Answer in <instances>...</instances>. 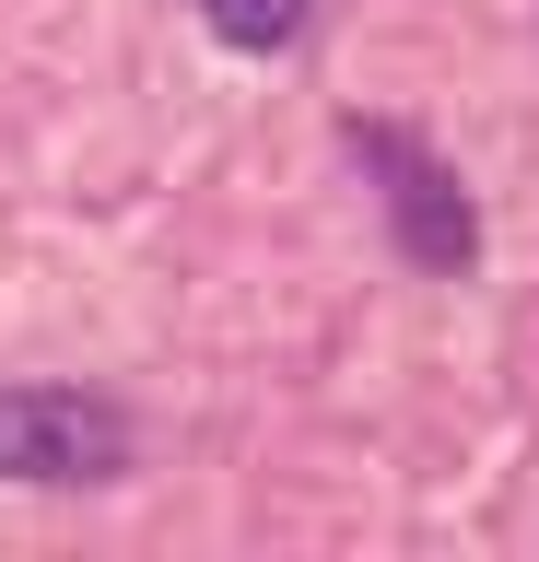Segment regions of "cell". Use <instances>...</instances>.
Returning a JSON list of instances; mask_svg holds the SVG:
<instances>
[{"instance_id":"cell-3","label":"cell","mask_w":539,"mask_h":562,"mask_svg":"<svg viewBox=\"0 0 539 562\" xmlns=\"http://www.w3.org/2000/svg\"><path fill=\"white\" fill-rule=\"evenodd\" d=\"M200 24L223 47H293V35L317 24V0H200Z\"/></svg>"},{"instance_id":"cell-2","label":"cell","mask_w":539,"mask_h":562,"mask_svg":"<svg viewBox=\"0 0 539 562\" xmlns=\"http://www.w3.org/2000/svg\"><path fill=\"white\" fill-rule=\"evenodd\" d=\"M352 153H363L375 176H388V223H398V246H411L423 270H469V246H481V223H469L458 176L434 165L423 140H398V130H352Z\"/></svg>"},{"instance_id":"cell-1","label":"cell","mask_w":539,"mask_h":562,"mask_svg":"<svg viewBox=\"0 0 539 562\" xmlns=\"http://www.w3.org/2000/svg\"><path fill=\"white\" fill-rule=\"evenodd\" d=\"M130 457V422L106 398H71V386H0V481H117Z\"/></svg>"}]
</instances>
